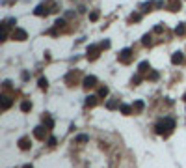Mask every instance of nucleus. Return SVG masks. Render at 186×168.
Instances as JSON below:
<instances>
[{"label": "nucleus", "instance_id": "obj_1", "mask_svg": "<svg viewBox=\"0 0 186 168\" xmlns=\"http://www.w3.org/2000/svg\"><path fill=\"white\" fill-rule=\"evenodd\" d=\"M171 129H175V121L171 118H164L156 123V133L158 134H164V137H168L171 133Z\"/></svg>", "mask_w": 186, "mask_h": 168}, {"label": "nucleus", "instance_id": "obj_2", "mask_svg": "<svg viewBox=\"0 0 186 168\" xmlns=\"http://www.w3.org/2000/svg\"><path fill=\"white\" fill-rule=\"evenodd\" d=\"M132 58H134V54H132L130 49H123L121 52H119V62H121V64H130Z\"/></svg>", "mask_w": 186, "mask_h": 168}, {"label": "nucleus", "instance_id": "obj_3", "mask_svg": "<svg viewBox=\"0 0 186 168\" xmlns=\"http://www.w3.org/2000/svg\"><path fill=\"white\" fill-rule=\"evenodd\" d=\"M78 78H80V73H78V71H69L67 77H65V82H67L69 86H74L76 82H78Z\"/></svg>", "mask_w": 186, "mask_h": 168}, {"label": "nucleus", "instance_id": "obj_4", "mask_svg": "<svg viewBox=\"0 0 186 168\" xmlns=\"http://www.w3.org/2000/svg\"><path fill=\"white\" fill-rule=\"evenodd\" d=\"M28 36H26V32L23 30V28H15L13 32H11V39H17V41H24Z\"/></svg>", "mask_w": 186, "mask_h": 168}, {"label": "nucleus", "instance_id": "obj_5", "mask_svg": "<svg viewBox=\"0 0 186 168\" xmlns=\"http://www.w3.org/2000/svg\"><path fill=\"white\" fill-rule=\"evenodd\" d=\"M99 52H101V45H91V47L87 49V58L95 60L97 56H99Z\"/></svg>", "mask_w": 186, "mask_h": 168}, {"label": "nucleus", "instance_id": "obj_6", "mask_svg": "<svg viewBox=\"0 0 186 168\" xmlns=\"http://www.w3.org/2000/svg\"><path fill=\"white\" fill-rule=\"evenodd\" d=\"M47 127H36L34 129V137L37 138V140H45V137H47Z\"/></svg>", "mask_w": 186, "mask_h": 168}, {"label": "nucleus", "instance_id": "obj_7", "mask_svg": "<svg viewBox=\"0 0 186 168\" xmlns=\"http://www.w3.org/2000/svg\"><path fill=\"white\" fill-rule=\"evenodd\" d=\"M95 86H97V78H95L93 75H90V77H86V78H84V88H86V90L95 88Z\"/></svg>", "mask_w": 186, "mask_h": 168}, {"label": "nucleus", "instance_id": "obj_8", "mask_svg": "<svg viewBox=\"0 0 186 168\" xmlns=\"http://www.w3.org/2000/svg\"><path fill=\"white\" fill-rule=\"evenodd\" d=\"M166 8H168L169 11H179V9H181V0H168Z\"/></svg>", "mask_w": 186, "mask_h": 168}, {"label": "nucleus", "instance_id": "obj_9", "mask_svg": "<svg viewBox=\"0 0 186 168\" xmlns=\"http://www.w3.org/2000/svg\"><path fill=\"white\" fill-rule=\"evenodd\" d=\"M11 103H13V101H11V95L4 94V95H2V110H8L9 107H11Z\"/></svg>", "mask_w": 186, "mask_h": 168}, {"label": "nucleus", "instance_id": "obj_10", "mask_svg": "<svg viewBox=\"0 0 186 168\" xmlns=\"http://www.w3.org/2000/svg\"><path fill=\"white\" fill-rule=\"evenodd\" d=\"M30 146H32V144H30V138H28V137H23V138L19 140V148H20V150H30Z\"/></svg>", "mask_w": 186, "mask_h": 168}, {"label": "nucleus", "instance_id": "obj_11", "mask_svg": "<svg viewBox=\"0 0 186 168\" xmlns=\"http://www.w3.org/2000/svg\"><path fill=\"white\" fill-rule=\"evenodd\" d=\"M34 13H36L37 17H41V15H47V13H49V8H47L45 4H41V6H37V8H36V11H34Z\"/></svg>", "mask_w": 186, "mask_h": 168}, {"label": "nucleus", "instance_id": "obj_12", "mask_svg": "<svg viewBox=\"0 0 186 168\" xmlns=\"http://www.w3.org/2000/svg\"><path fill=\"white\" fill-rule=\"evenodd\" d=\"M184 60V56H182V52H173V56H171V62L177 65V64H181Z\"/></svg>", "mask_w": 186, "mask_h": 168}, {"label": "nucleus", "instance_id": "obj_13", "mask_svg": "<svg viewBox=\"0 0 186 168\" xmlns=\"http://www.w3.org/2000/svg\"><path fill=\"white\" fill-rule=\"evenodd\" d=\"M149 69H151V65H149V62H141V64L138 65V71H140V75H141V73H147Z\"/></svg>", "mask_w": 186, "mask_h": 168}, {"label": "nucleus", "instance_id": "obj_14", "mask_svg": "<svg viewBox=\"0 0 186 168\" xmlns=\"http://www.w3.org/2000/svg\"><path fill=\"white\" fill-rule=\"evenodd\" d=\"M97 99H99L97 95H90V97L86 99V107H95L97 105Z\"/></svg>", "mask_w": 186, "mask_h": 168}, {"label": "nucleus", "instance_id": "obj_15", "mask_svg": "<svg viewBox=\"0 0 186 168\" xmlns=\"http://www.w3.org/2000/svg\"><path fill=\"white\" fill-rule=\"evenodd\" d=\"M141 110H143V103H141V101H136V103L132 105V112L138 114V112H141Z\"/></svg>", "mask_w": 186, "mask_h": 168}, {"label": "nucleus", "instance_id": "obj_16", "mask_svg": "<svg viewBox=\"0 0 186 168\" xmlns=\"http://www.w3.org/2000/svg\"><path fill=\"white\" fill-rule=\"evenodd\" d=\"M32 108V103H30V101H23V103H20V110H23V112H28Z\"/></svg>", "mask_w": 186, "mask_h": 168}, {"label": "nucleus", "instance_id": "obj_17", "mask_svg": "<svg viewBox=\"0 0 186 168\" xmlns=\"http://www.w3.org/2000/svg\"><path fill=\"white\" fill-rule=\"evenodd\" d=\"M184 32H186V26H184V25H179L177 28H175V34H177V36H182Z\"/></svg>", "mask_w": 186, "mask_h": 168}, {"label": "nucleus", "instance_id": "obj_18", "mask_svg": "<svg viewBox=\"0 0 186 168\" xmlns=\"http://www.w3.org/2000/svg\"><path fill=\"white\" fill-rule=\"evenodd\" d=\"M153 34H145V36H143V41H141V43H143V45H151L153 41Z\"/></svg>", "mask_w": 186, "mask_h": 168}, {"label": "nucleus", "instance_id": "obj_19", "mask_svg": "<svg viewBox=\"0 0 186 168\" xmlns=\"http://www.w3.org/2000/svg\"><path fill=\"white\" fill-rule=\"evenodd\" d=\"M106 107L110 108V110H114V108H117V107H119V101H115V99H114V101H108V105H106Z\"/></svg>", "mask_w": 186, "mask_h": 168}, {"label": "nucleus", "instance_id": "obj_20", "mask_svg": "<svg viewBox=\"0 0 186 168\" xmlns=\"http://www.w3.org/2000/svg\"><path fill=\"white\" fill-rule=\"evenodd\" d=\"M140 19H141V13H132V15L128 17V21H130V22H138Z\"/></svg>", "mask_w": 186, "mask_h": 168}, {"label": "nucleus", "instance_id": "obj_21", "mask_svg": "<svg viewBox=\"0 0 186 168\" xmlns=\"http://www.w3.org/2000/svg\"><path fill=\"white\" fill-rule=\"evenodd\" d=\"M39 88H41V90H47V88H49L47 78H39Z\"/></svg>", "mask_w": 186, "mask_h": 168}, {"label": "nucleus", "instance_id": "obj_22", "mask_svg": "<svg viewBox=\"0 0 186 168\" xmlns=\"http://www.w3.org/2000/svg\"><path fill=\"white\" fill-rule=\"evenodd\" d=\"M121 112H123V114H130V112H132V107H128V105H121Z\"/></svg>", "mask_w": 186, "mask_h": 168}, {"label": "nucleus", "instance_id": "obj_23", "mask_svg": "<svg viewBox=\"0 0 186 168\" xmlns=\"http://www.w3.org/2000/svg\"><path fill=\"white\" fill-rule=\"evenodd\" d=\"M99 95H101V97H106V95H108V88H106V86H101V88H99Z\"/></svg>", "mask_w": 186, "mask_h": 168}, {"label": "nucleus", "instance_id": "obj_24", "mask_svg": "<svg viewBox=\"0 0 186 168\" xmlns=\"http://www.w3.org/2000/svg\"><path fill=\"white\" fill-rule=\"evenodd\" d=\"M147 78H149V81H156V78H158V73H156V71H153L151 75H147Z\"/></svg>", "mask_w": 186, "mask_h": 168}, {"label": "nucleus", "instance_id": "obj_25", "mask_svg": "<svg viewBox=\"0 0 186 168\" xmlns=\"http://www.w3.org/2000/svg\"><path fill=\"white\" fill-rule=\"evenodd\" d=\"M87 140H90V138H87V137H86V134H80V137H78V138H76V142H87Z\"/></svg>", "mask_w": 186, "mask_h": 168}, {"label": "nucleus", "instance_id": "obj_26", "mask_svg": "<svg viewBox=\"0 0 186 168\" xmlns=\"http://www.w3.org/2000/svg\"><path fill=\"white\" fill-rule=\"evenodd\" d=\"M90 19H91V21H97V19H99V11H93V13L90 15Z\"/></svg>", "mask_w": 186, "mask_h": 168}, {"label": "nucleus", "instance_id": "obj_27", "mask_svg": "<svg viewBox=\"0 0 186 168\" xmlns=\"http://www.w3.org/2000/svg\"><path fill=\"white\" fill-rule=\"evenodd\" d=\"M108 47H110V41H102L101 43V49H108Z\"/></svg>", "mask_w": 186, "mask_h": 168}, {"label": "nucleus", "instance_id": "obj_28", "mask_svg": "<svg viewBox=\"0 0 186 168\" xmlns=\"http://www.w3.org/2000/svg\"><path fill=\"white\" fill-rule=\"evenodd\" d=\"M140 81H141V77H140V75H136V77H134V78H132V84H138V82H140Z\"/></svg>", "mask_w": 186, "mask_h": 168}, {"label": "nucleus", "instance_id": "obj_29", "mask_svg": "<svg viewBox=\"0 0 186 168\" xmlns=\"http://www.w3.org/2000/svg\"><path fill=\"white\" fill-rule=\"evenodd\" d=\"M54 144H56V138L50 137V138H49V146H54Z\"/></svg>", "mask_w": 186, "mask_h": 168}, {"label": "nucleus", "instance_id": "obj_30", "mask_svg": "<svg viewBox=\"0 0 186 168\" xmlns=\"http://www.w3.org/2000/svg\"><path fill=\"white\" fill-rule=\"evenodd\" d=\"M23 168H34V166H30V164H26V166H23Z\"/></svg>", "mask_w": 186, "mask_h": 168}, {"label": "nucleus", "instance_id": "obj_31", "mask_svg": "<svg viewBox=\"0 0 186 168\" xmlns=\"http://www.w3.org/2000/svg\"><path fill=\"white\" fill-rule=\"evenodd\" d=\"M182 99H184V101H186V94H184V95H182Z\"/></svg>", "mask_w": 186, "mask_h": 168}]
</instances>
